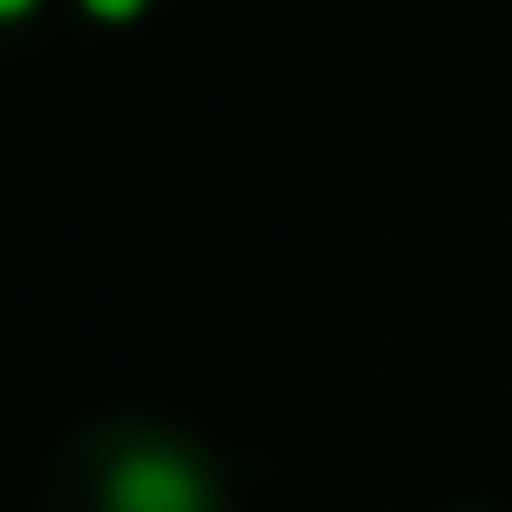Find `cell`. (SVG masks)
<instances>
[{"instance_id":"cell-2","label":"cell","mask_w":512,"mask_h":512,"mask_svg":"<svg viewBox=\"0 0 512 512\" xmlns=\"http://www.w3.org/2000/svg\"><path fill=\"white\" fill-rule=\"evenodd\" d=\"M148 8V0H85V15H99V22H134Z\"/></svg>"},{"instance_id":"cell-1","label":"cell","mask_w":512,"mask_h":512,"mask_svg":"<svg viewBox=\"0 0 512 512\" xmlns=\"http://www.w3.org/2000/svg\"><path fill=\"white\" fill-rule=\"evenodd\" d=\"M106 512H218V491L183 449H127L106 477Z\"/></svg>"},{"instance_id":"cell-3","label":"cell","mask_w":512,"mask_h":512,"mask_svg":"<svg viewBox=\"0 0 512 512\" xmlns=\"http://www.w3.org/2000/svg\"><path fill=\"white\" fill-rule=\"evenodd\" d=\"M29 8H36V0H0V22H22Z\"/></svg>"}]
</instances>
